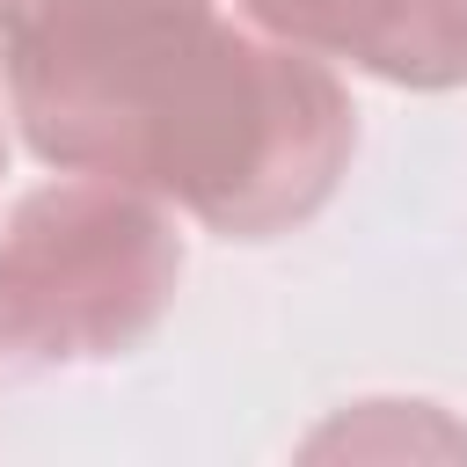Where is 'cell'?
<instances>
[{
    "label": "cell",
    "instance_id": "5",
    "mask_svg": "<svg viewBox=\"0 0 467 467\" xmlns=\"http://www.w3.org/2000/svg\"><path fill=\"white\" fill-rule=\"evenodd\" d=\"M0 175H7V95H0Z\"/></svg>",
    "mask_w": 467,
    "mask_h": 467
},
{
    "label": "cell",
    "instance_id": "4",
    "mask_svg": "<svg viewBox=\"0 0 467 467\" xmlns=\"http://www.w3.org/2000/svg\"><path fill=\"white\" fill-rule=\"evenodd\" d=\"M299 452H387V460H416V452H467V423H452L438 401H343Z\"/></svg>",
    "mask_w": 467,
    "mask_h": 467
},
{
    "label": "cell",
    "instance_id": "3",
    "mask_svg": "<svg viewBox=\"0 0 467 467\" xmlns=\"http://www.w3.org/2000/svg\"><path fill=\"white\" fill-rule=\"evenodd\" d=\"M263 29L409 95L467 88V0H241Z\"/></svg>",
    "mask_w": 467,
    "mask_h": 467
},
{
    "label": "cell",
    "instance_id": "1",
    "mask_svg": "<svg viewBox=\"0 0 467 467\" xmlns=\"http://www.w3.org/2000/svg\"><path fill=\"white\" fill-rule=\"evenodd\" d=\"M0 95L44 168L131 182L219 241L306 226L358 161L336 58L241 0H0Z\"/></svg>",
    "mask_w": 467,
    "mask_h": 467
},
{
    "label": "cell",
    "instance_id": "2",
    "mask_svg": "<svg viewBox=\"0 0 467 467\" xmlns=\"http://www.w3.org/2000/svg\"><path fill=\"white\" fill-rule=\"evenodd\" d=\"M182 292L175 212L131 182H36L0 219V379L109 365L139 350Z\"/></svg>",
    "mask_w": 467,
    "mask_h": 467
}]
</instances>
